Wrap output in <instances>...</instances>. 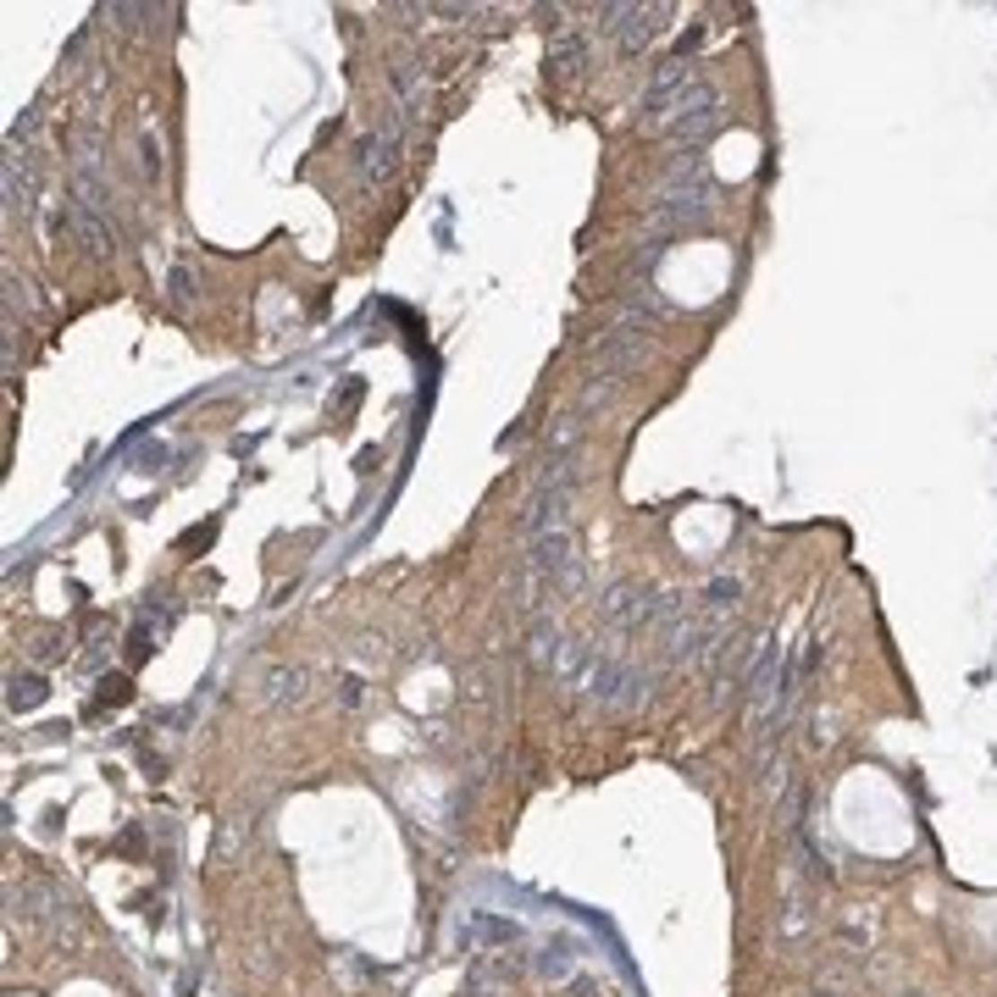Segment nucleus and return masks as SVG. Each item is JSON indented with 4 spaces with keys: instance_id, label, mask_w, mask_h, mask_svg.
I'll return each instance as SVG.
<instances>
[{
    "instance_id": "f257e3e1",
    "label": "nucleus",
    "mask_w": 997,
    "mask_h": 997,
    "mask_svg": "<svg viewBox=\"0 0 997 997\" xmlns=\"http://www.w3.org/2000/svg\"><path fill=\"white\" fill-rule=\"evenodd\" d=\"M715 122H721V94L704 78L665 94V101H643V127H670L677 139H704Z\"/></svg>"
},
{
    "instance_id": "f03ea898",
    "label": "nucleus",
    "mask_w": 997,
    "mask_h": 997,
    "mask_svg": "<svg viewBox=\"0 0 997 997\" xmlns=\"http://www.w3.org/2000/svg\"><path fill=\"white\" fill-rule=\"evenodd\" d=\"M576 687H582L588 698H599V704H609V710H632V704L649 693V677L632 670L626 660H616V654H593L588 670L576 677Z\"/></svg>"
},
{
    "instance_id": "7ed1b4c3",
    "label": "nucleus",
    "mask_w": 997,
    "mask_h": 997,
    "mask_svg": "<svg viewBox=\"0 0 997 997\" xmlns=\"http://www.w3.org/2000/svg\"><path fill=\"white\" fill-rule=\"evenodd\" d=\"M599 17H604L609 34H616V45L626 56H637L643 45L660 34V22L670 17V6H599Z\"/></svg>"
},
{
    "instance_id": "20e7f679",
    "label": "nucleus",
    "mask_w": 997,
    "mask_h": 997,
    "mask_svg": "<svg viewBox=\"0 0 997 997\" xmlns=\"http://www.w3.org/2000/svg\"><path fill=\"white\" fill-rule=\"evenodd\" d=\"M6 206L22 211V216L39 206V155L28 150V144L22 150L17 144L6 150Z\"/></svg>"
},
{
    "instance_id": "39448f33",
    "label": "nucleus",
    "mask_w": 997,
    "mask_h": 997,
    "mask_svg": "<svg viewBox=\"0 0 997 997\" xmlns=\"http://www.w3.org/2000/svg\"><path fill=\"white\" fill-rule=\"evenodd\" d=\"M565 510H571V488H538L532 504H527V538H549V532H565Z\"/></svg>"
},
{
    "instance_id": "423d86ee",
    "label": "nucleus",
    "mask_w": 997,
    "mask_h": 997,
    "mask_svg": "<svg viewBox=\"0 0 997 997\" xmlns=\"http://www.w3.org/2000/svg\"><path fill=\"white\" fill-rule=\"evenodd\" d=\"M394 167H399V134H394V127L366 134V139H361V178H366V183H389Z\"/></svg>"
},
{
    "instance_id": "0eeeda50",
    "label": "nucleus",
    "mask_w": 997,
    "mask_h": 997,
    "mask_svg": "<svg viewBox=\"0 0 997 997\" xmlns=\"http://www.w3.org/2000/svg\"><path fill=\"white\" fill-rule=\"evenodd\" d=\"M693 78H698V73L687 67V61H682V56H665V61H660V67L649 73V94H643V101H665V94H677V89H687Z\"/></svg>"
},
{
    "instance_id": "6e6552de",
    "label": "nucleus",
    "mask_w": 997,
    "mask_h": 997,
    "mask_svg": "<svg viewBox=\"0 0 997 997\" xmlns=\"http://www.w3.org/2000/svg\"><path fill=\"white\" fill-rule=\"evenodd\" d=\"M815 992H820V997H848V992H853V964H843L837 953L820 958V964H815Z\"/></svg>"
},
{
    "instance_id": "1a4fd4ad",
    "label": "nucleus",
    "mask_w": 997,
    "mask_h": 997,
    "mask_svg": "<svg viewBox=\"0 0 997 997\" xmlns=\"http://www.w3.org/2000/svg\"><path fill=\"white\" fill-rule=\"evenodd\" d=\"M782 942H803V937H809V931H815V909H809V897H803V892H792L787 897V909H782Z\"/></svg>"
},
{
    "instance_id": "9d476101",
    "label": "nucleus",
    "mask_w": 997,
    "mask_h": 997,
    "mask_svg": "<svg viewBox=\"0 0 997 997\" xmlns=\"http://www.w3.org/2000/svg\"><path fill=\"white\" fill-rule=\"evenodd\" d=\"M588 61V39L582 34H560L555 50H549V73H576Z\"/></svg>"
},
{
    "instance_id": "9b49d317",
    "label": "nucleus",
    "mask_w": 997,
    "mask_h": 997,
    "mask_svg": "<svg viewBox=\"0 0 997 997\" xmlns=\"http://www.w3.org/2000/svg\"><path fill=\"white\" fill-rule=\"evenodd\" d=\"M737 599H743V582H737V576H715V582L704 588V609H710V616H726V609H737Z\"/></svg>"
},
{
    "instance_id": "f8f14e48",
    "label": "nucleus",
    "mask_w": 997,
    "mask_h": 997,
    "mask_svg": "<svg viewBox=\"0 0 997 997\" xmlns=\"http://www.w3.org/2000/svg\"><path fill=\"white\" fill-rule=\"evenodd\" d=\"M267 687H272L277 704H300V698H305V670H300V665H288V670L277 665L272 677H267Z\"/></svg>"
},
{
    "instance_id": "ddd939ff",
    "label": "nucleus",
    "mask_w": 997,
    "mask_h": 997,
    "mask_svg": "<svg viewBox=\"0 0 997 997\" xmlns=\"http://www.w3.org/2000/svg\"><path fill=\"white\" fill-rule=\"evenodd\" d=\"M471 931H477V942H494V948H510V942L521 937V931H516V920H499V914H477V920H471Z\"/></svg>"
},
{
    "instance_id": "4468645a",
    "label": "nucleus",
    "mask_w": 997,
    "mask_h": 997,
    "mask_svg": "<svg viewBox=\"0 0 997 997\" xmlns=\"http://www.w3.org/2000/svg\"><path fill=\"white\" fill-rule=\"evenodd\" d=\"M45 677H12V693H6V704H12V710H39V704H45Z\"/></svg>"
},
{
    "instance_id": "2eb2a0df",
    "label": "nucleus",
    "mask_w": 997,
    "mask_h": 997,
    "mask_svg": "<svg viewBox=\"0 0 997 997\" xmlns=\"http://www.w3.org/2000/svg\"><path fill=\"white\" fill-rule=\"evenodd\" d=\"M394 89H399V101H405V111L415 117V111H422V78H415V61H399V67H394Z\"/></svg>"
},
{
    "instance_id": "dca6fc26",
    "label": "nucleus",
    "mask_w": 997,
    "mask_h": 997,
    "mask_svg": "<svg viewBox=\"0 0 997 997\" xmlns=\"http://www.w3.org/2000/svg\"><path fill=\"white\" fill-rule=\"evenodd\" d=\"M127 698H134L127 677H101V693H94V704H127Z\"/></svg>"
},
{
    "instance_id": "f3484780",
    "label": "nucleus",
    "mask_w": 997,
    "mask_h": 997,
    "mask_svg": "<svg viewBox=\"0 0 997 997\" xmlns=\"http://www.w3.org/2000/svg\"><path fill=\"white\" fill-rule=\"evenodd\" d=\"M34 654H39V660H61V637H39Z\"/></svg>"
},
{
    "instance_id": "a211bd4d",
    "label": "nucleus",
    "mask_w": 997,
    "mask_h": 997,
    "mask_svg": "<svg viewBox=\"0 0 997 997\" xmlns=\"http://www.w3.org/2000/svg\"><path fill=\"white\" fill-rule=\"evenodd\" d=\"M144 167H150V178H161V150H155V139H144Z\"/></svg>"
},
{
    "instance_id": "6ab92c4d",
    "label": "nucleus",
    "mask_w": 997,
    "mask_h": 997,
    "mask_svg": "<svg viewBox=\"0 0 997 997\" xmlns=\"http://www.w3.org/2000/svg\"><path fill=\"white\" fill-rule=\"evenodd\" d=\"M904 997H920V992H904Z\"/></svg>"
}]
</instances>
